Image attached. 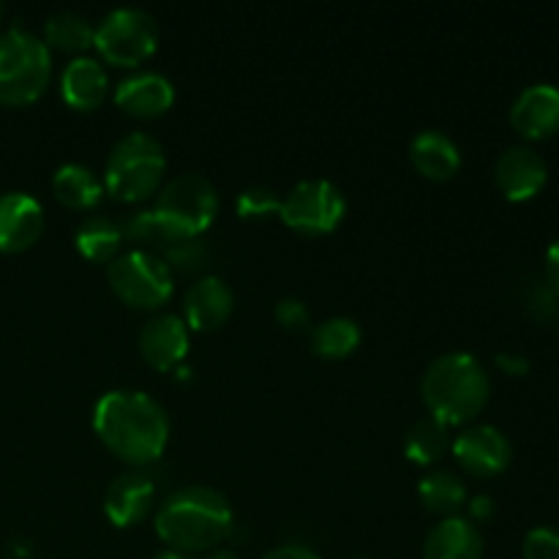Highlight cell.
Instances as JSON below:
<instances>
[{
	"label": "cell",
	"instance_id": "obj_36",
	"mask_svg": "<svg viewBox=\"0 0 559 559\" xmlns=\"http://www.w3.org/2000/svg\"><path fill=\"white\" fill-rule=\"evenodd\" d=\"M207 559H240V557L235 555V551H229V549H216Z\"/></svg>",
	"mask_w": 559,
	"mask_h": 559
},
{
	"label": "cell",
	"instance_id": "obj_4",
	"mask_svg": "<svg viewBox=\"0 0 559 559\" xmlns=\"http://www.w3.org/2000/svg\"><path fill=\"white\" fill-rule=\"evenodd\" d=\"M52 76V52L27 27L0 33V104L22 107L47 91Z\"/></svg>",
	"mask_w": 559,
	"mask_h": 559
},
{
	"label": "cell",
	"instance_id": "obj_23",
	"mask_svg": "<svg viewBox=\"0 0 559 559\" xmlns=\"http://www.w3.org/2000/svg\"><path fill=\"white\" fill-rule=\"evenodd\" d=\"M418 497L426 511L442 513V516H456L459 508L467 502V486L459 475L448 469H431L420 478Z\"/></svg>",
	"mask_w": 559,
	"mask_h": 559
},
{
	"label": "cell",
	"instance_id": "obj_12",
	"mask_svg": "<svg viewBox=\"0 0 559 559\" xmlns=\"http://www.w3.org/2000/svg\"><path fill=\"white\" fill-rule=\"evenodd\" d=\"M140 353L153 369L175 371L189 353V325L173 311L151 317L140 331Z\"/></svg>",
	"mask_w": 559,
	"mask_h": 559
},
{
	"label": "cell",
	"instance_id": "obj_11",
	"mask_svg": "<svg viewBox=\"0 0 559 559\" xmlns=\"http://www.w3.org/2000/svg\"><path fill=\"white\" fill-rule=\"evenodd\" d=\"M453 456L459 459L467 473L489 478V475L502 473L511 464L513 448L508 437L491 424L467 426L462 435L453 440Z\"/></svg>",
	"mask_w": 559,
	"mask_h": 559
},
{
	"label": "cell",
	"instance_id": "obj_37",
	"mask_svg": "<svg viewBox=\"0 0 559 559\" xmlns=\"http://www.w3.org/2000/svg\"><path fill=\"white\" fill-rule=\"evenodd\" d=\"M156 559H194V557H191V555H180V551L169 549V551H162V555H158Z\"/></svg>",
	"mask_w": 559,
	"mask_h": 559
},
{
	"label": "cell",
	"instance_id": "obj_33",
	"mask_svg": "<svg viewBox=\"0 0 559 559\" xmlns=\"http://www.w3.org/2000/svg\"><path fill=\"white\" fill-rule=\"evenodd\" d=\"M262 559H322V557L317 555L314 549H309V546L284 544V546H276V549L267 551Z\"/></svg>",
	"mask_w": 559,
	"mask_h": 559
},
{
	"label": "cell",
	"instance_id": "obj_18",
	"mask_svg": "<svg viewBox=\"0 0 559 559\" xmlns=\"http://www.w3.org/2000/svg\"><path fill=\"white\" fill-rule=\"evenodd\" d=\"M424 559H484V535L464 516H445L429 530Z\"/></svg>",
	"mask_w": 559,
	"mask_h": 559
},
{
	"label": "cell",
	"instance_id": "obj_24",
	"mask_svg": "<svg viewBox=\"0 0 559 559\" xmlns=\"http://www.w3.org/2000/svg\"><path fill=\"white\" fill-rule=\"evenodd\" d=\"M96 36V25L76 11H55L44 25V44L60 52H85Z\"/></svg>",
	"mask_w": 559,
	"mask_h": 559
},
{
	"label": "cell",
	"instance_id": "obj_8",
	"mask_svg": "<svg viewBox=\"0 0 559 559\" xmlns=\"http://www.w3.org/2000/svg\"><path fill=\"white\" fill-rule=\"evenodd\" d=\"M107 278L112 293L136 309H156L173 295V271L147 249H131L115 257Z\"/></svg>",
	"mask_w": 559,
	"mask_h": 559
},
{
	"label": "cell",
	"instance_id": "obj_27",
	"mask_svg": "<svg viewBox=\"0 0 559 559\" xmlns=\"http://www.w3.org/2000/svg\"><path fill=\"white\" fill-rule=\"evenodd\" d=\"M164 262H167L169 271H197V267L205 265L207 260V246L202 243V238H194V235H186V238H173L167 246L156 251Z\"/></svg>",
	"mask_w": 559,
	"mask_h": 559
},
{
	"label": "cell",
	"instance_id": "obj_17",
	"mask_svg": "<svg viewBox=\"0 0 559 559\" xmlns=\"http://www.w3.org/2000/svg\"><path fill=\"white\" fill-rule=\"evenodd\" d=\"M235 309V295L222 276H202L186 289L183 322L191 331H213L224 325Z\"/></svg>",
	"mask_w": 559,
	"mask_h": 559
},
{
	"label": "cell",
	"instance_id": "obj_16",
	"mask_svg": "<svg viewBox=\"0 0 559 559\" xmlns=\"http://www.w3.org/2000/svg\"><path fill=\"white\" fill-rule=\"evenodd\" d=\"M175 102V85L162 71H134L115 87V104L136 118H156Z\"/></svg>",
	"mask_w": 559,
	"mask_h": 559
},
{
	"label": "cell",
	"instance_id": "obj_22",
	"mask_svg": "<svg viewBox=\"0 0 559 559\" xmlns=\"http://www.w3.org/2000/svg\"><path fill=\"white\" fill-rule=\"evenodd\" d=\"M123 238V224H118L109 216H91L76 227L74 243L85 260L112 262L120 254Z\"/></svg>",
	"mask_w": 559,
	"mask_h": 559
},
{
	"label": "cell",
	"instance_id": "obj_2",
	"mask_svg": "<svg viewBox=\"0 0 559 559\" xmlns=\"http://www.w3.org/2000/svg\"><path fill=\"white\" fill-rule=\"evenodd\" d=\"M233 530V508L222 491L211 486H183L164 497L156 511V533L180 555L207 551Z\"/></svg>",
	"mask_w": 559,
	"mask_h": 559
},
{
	"label": "cell",
	"instance_id": "obj_28",
	"mask_svg": "<svg viewBox=\"0 0 559 559\" xmlns=\"http://www.w3.org/2000/svg\"><path fill=\"white\" fill-rule=\"evenodd\" d=\"M278 205H282V197L273 189H267V186H249L246 191H240L238 202H235V207H238L243 218L271 216V213H278Z\"/></svg>",
	"mask_w": 559,
	"mask_h": 559
},
{
	"label": "cell",
	"instance_id": "obj_10",
	"mask_svg": "<svg viewBox=\"0 0 559 559\" xmlns=\"http://www.w3.org/2000/svg\"><path fill=\"white\" fill-rule=\"evenodd\" d=\"M495 180L502 194L513 202L533 200L549 180L546 158L533 145H508L495 162Z\"/></svg>",
	"mask_w": 559,
	"mask_h": 559
},
{
	"label": "cell",
	"instance_id": "obj_5",
	"mask_svg": "<svg viewBox=\"0 0 559 559\" xmlns=\"http://www.w3.org/2000/svg\"><path fill=\"white\" fill-rule=\"evenodd\" d=\"M167 156L162 142L147 131L120 136L107 156L104 186L115 200L142 202L162 186Z\"/></svg>",
	"mask_w": 559,
	"mask_h": 559
},
{
	"label": "cell",
	"instance_id": "obj_15",
	"mask_svg": "<svg viewBox=\"0 0 559 559\" xmlns=\"http://www.w3.org/2000/svg\"><path fill=\"white\" fill-rule=\"evenodd\" d=\"M156 502V484L145 473H120L104 491V513L115 527H134L151 513Z\"/></svg>",
	"mask_w": 559,
	"mask_h": 559
},
{
	"label": "cell",
	"instance_id": "obj_30",
	"mask_svg": "<svg viewBox=\"0 0 559 559\" xmlns=\"http://www.w3.org/2000/svg\"><path fill=\"white\" fill-rule=\"evenodd\" d=\"M524 559H559V530L533 527L522 540Z\"/></svg>",
	"mask_w": 559,
	"mask_h": 559
},
{
	"label": "cell",
	"instance_id": "obj_39",
	"mask_svg": "<svg viewBox=\"0 0 559 559\" xmlns=\"http://www.w3.org/2000/svg\"><path fill=\"white\" fill-rule=\"evenodd\" d=\"M358 559H371V557H358Z\"/></svg>",
	"mask_w": 559,
	"mask_h": 559
},
{
	"label": "cell",
	"instance_id": "obj_13",
	"mask_svg": "<svg viewBox=\"0 0 559 559\" xmlns=\"http://www.w3.org/2000/svg\"><path fill=\"white\" fill-rule=\"evenodd\" d=\"M44 229V207L27 191L0 194V251H25Z\"/></svg>",
	"mask_w": 559,
	"mask_h": 559
},
{
	"label": "cell",
	"instance_id": "obj_7",
	"mask_svg": "<svg viewBox=\"0 0 559 559\" xmlns=\"http://www.w3.org/2000/svg\"><path fill=\"white\" fill-rule=\"evenodd\" d=\"M158 25L153 14L136 5H118L96 25L93 47L112 66H140L156 52Z\"/></svg>",
	"mask_w": 559,
	"mask_h": 559
},
{
	"label": "cell",
	"instance_id": "obj_38",
	"mask_svg": "<svg viewBox=\"0 0 559 559\" xmlns=\"http://www.w3.org/2000/svg\"><path fill=\"white\" fill-rule=\"evenodd\" d=\"M3 16H5V5L0 3V22H3Z\"/></svg>",
	"mask_w": 559,
	"mask_h": 559
},
{
	"label": "cell",
	"instance_id": "obj_14",
	"mask_svg": "<svg viewBox=\"0 0 559 559\" xmlns=\"http://www.w3.org/2000/svg\"><path fill=\"white\" fill-rule=\"evenodd\" d=\"M511 126L527 140H544L559 131V87L535 82L511 104Z\"/></svg>",
	"mask_w": 559,
	"mask_h": 559
},
{
	"label": "cell",
	"instance_id": "obj_32",
	"mask_svg": "<svg viewBox=\"0 0 559 559\" xmlns=\"http://www.w3.org/2000/svg\"><path fill=\"white\" fill-rule=\"evenodd\" d=\"M495 364L500 366V371L513 377H524L530 371V358L527 355L516 353V349H502V353H497Z\"/></svg>",
	"mask_w": 559,
	"mask_h": 559
},
{
	"label": "cell",
	"instance_id": "obj_34",
	"mask_svg": "<svg viewBox=\"0 0 559 559\" xmlns=\"http://www.w3.org/2000/svg\"><path fill=\"white\" fill-rule=\"evenodd\" d=\"M467 513L469 522H489L495 516V500L489 495H475L473 500H467Z\"/></svg>",
	"mask_w": 559,
	"mask_h": 559
},
{
	"label": "cell",
	"instance_id": "obj_19",
	"mask_svg": "<svg viewBox=\"0 0 559 559\" xmlns=\"http://www.w3.org/2000/svg\"><path fill=\"white\" fill-rule=\"evenodd\" d=\"M409 162L424 178L448 180L462 167V151L445 131L424 129L409 142Z\"/></svg>",
	"mask_w": 559,
	"mask_h": 559
},
{
	"label": "cell",
	"instance_id": "obj_29",
	"mask_svg": "<svg viewBox=\"0 0 559 559\" xmlns=\"http://www.w3.org/2000/svg\"><path fill=\"white\" fill-rule=\"evenodd\" d=\"M524 306H527L530 314L540 322L555 320V317L559 314V298L546 278L530 282V287L524 289Z\"/></svg>",
	"mask_w": 559,
	"mask_h": 559
},
{
	"label": "cell",
	"instance_id": "obj_6",
	"mask_svg": "<svg viewBox=\"0 0 559 559\" xmlns=\"http://www.w3.org/2000/svg\"><path fill=\"white\" fill-rule=\"evenodd\" d=\"M151 211L175 238H200L216 218L218 191L205 175L180 173L158 189Z\"/></svg>",
	"mask_w": 559,
	"mask_h": 559
},
{
	"label": "cell",
	"instance_id": "obj_3",
	"mask_svg": "<svg viewBox=\"0 0 559 559\" xmlns=\"http://www.w3.org/2000/svg\"><path fill=\"white\" fill-rule=\"evenodd\" d=\"M420 393L429 415L442 424H469L486 407L491 393L489 371L469 353H442L426 366Z\"/></svg>",
	"mask_w": 559,
	"mask_h": 559
},
{
	"label": "cell",
	"instance_id": "obj_20",
	"mask_svg": "<svg viewBox=\"0 0 559 559\" xmlns=\"http://www.w3.org/2000/svg\"><path fill=\"white\" fill-rule=\"evenodd\" d=\"M109 76L96 58L76 55L60 74V93L74 109H96L107 98Z\"/></svg>",
	"mask_w": 559,
	"mask_h": 559
},
{
	"label": "cell",
	"instance_id": "obj_26",
	"mask_svg": "<svg viewBox=\"0 0 559 559\" xmlns=\"http://www.w3.org/2000/svg\"><path fill=\"white\" fill-rule=\"evenodd\" d=\"M360 344V325L349 317H328L325 322L314 325L311 331V347L322 358H347L358 349Z\"/></svg>",
	"mask_w": 559,
	"mask_h": 559
},
{
	"label": "cell",
	"instance_id": "obj_21",
	"mask_svg": "<svg viewBox=\"0 0 559 559\" xmlns=\"http://www.w3.org/2000/svg\"><path fill=\"white\" fill-rule=\"evenodd\" d=\"M52 191L66 207L82 211V207H93L102 200L104 186L87 164L69 162L58 167V173L52 175Z\"/></svg>",
	"mask_w": 559,
	"mask_h": 559
},
{
	"label": "cell",
	"instance_id": "obj_1",
	"mask_svg": "<svg viewBox=\"0 0 559 559\" xmlns=\"http://www.w3.org/2000/svg\"><path fill=\"white\" fill-rule=\"evenodd\" d=\"M98 440L129 464L158 459L169 440V415L145 391H109L93 407Z\"/></svg>",
	"mask_w": 559,
	"mask_h": 559
},
{
	"label": "cell",
	"instance_id": "obj_25",
	"mask_svg": "<svg viewBox=\"0 0 559 559\" xmlns=\"http://www.w3.org/2000/svg\"><path fill=\"white\" fill-rule=\"evenodd\" d=\"M448 429L451 426L442 424L435 415H424L415 420L404 437V453L413 459L415 464H435L442 453L448 451Z\"/></svg>",
	"mask_w": 559,
	"mask_h": 559
},
{
	"label": "cell",
	"instance_id": "obj_31",
	"mask_svg": "<svg viewBox=\"0 0 559 559\" xmlns=\"http://www.w3.org/2000/svg\"><path fill=\"white\" fill-rule=\"evenodd\" d=\"M273 314H276L278 325L287 328V331H298V328H306V325H309V320H311L309 306H306L300 298L278 300L276 309H273Z\"/></svg>",
	"mask_w": 559,
	"mask_h": 559
},
{
	"label": "cell",
	"instance_id": "obj_9",
	"mask_svg": "<svg viewBox=\"0 0 559 559\" xmlns=\"http://www.w3.org/2000/svg\"><path fill=\"white\" fill-rule=\"evenodd\" d=\"M347 213V200L336 183L322 178H309L295 183L282 197L278 216L287 227L304 235H325L342 224Z\"/></svg>",
	"mask_w": 559,
	"mask_h": 559
},
{
	"label": "cell",
	"instance_id": "obj_35",
	"mask_svg": "<svg viewBox=\"0 0 559 559\" xmlns=\"http://www.w3.org/2000/svg\"><path fill=\"white\" fill-rule=\"evenodd\" d=\"M546 282L551 284L559 298V238L546 249Z\"/></svg>",
	"mask_w": 559,
	"mask_h": 559
}]
</instances>
